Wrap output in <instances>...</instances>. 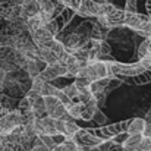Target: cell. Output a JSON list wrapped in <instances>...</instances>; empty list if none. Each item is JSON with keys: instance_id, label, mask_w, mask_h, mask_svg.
<instances>
[{"instance_id": "cell-1", "label": "cell", "mask_w": 151, "mask_h": 151, "mask_svg": "<svg viewBox=\"0 0 151 151\" xmlns=\"http://www.w3.org/2000/svg\"><path fill=\"white\" fill-rule=\"evenodd\" d=\"M131 120V119H129ZM129 120H123V122H117V123H113V125H109V126H99V128H87L84 129L87 134L96 137V138H100L101 141H109L111 138H114L116 135L122 134V132H126L128 129V125H129Z\"/></svg>"}, {"instance_id": "cell-2", "label": "cell", "mask_w": 151, "mask_h": 151, "mask_svg": "<svg viewBox=\"0 0 151 151\" xmlns=\"http://www.w3.org/2000/svg\"><path fill=\"white\" fill-rule=\"evenodd\" d=\"M78 78H85L88 79L90 82H94V81H99L103 78H107L109 73H107V66H106V62L104 60H96V62H91L88 63L87 66L81 68L76 73Z\"/></svg>"}, {"instance_id": "cell-3", "label": "cell", "mask_w": 151, "mask_h": 151, "mask_svg": "<svg viewBox=\"0 0 151 151\" xmlns=\"http://www.w3.org/2000/svg\"><path fill=\"white\" fill-rule=\"evenodd\" d=\"M76 13L82 18H97L104 13V1L96 0H81Z\"/></svg>"}, {"instance_id": "cell-4", "label": "cell", "mask_w": 151, "mask_h": 151, "mask_svg": "<svg viewBox=\"0 0 151 151\" xmlns=\"http://www.w3.org/2000/svg\"><path fill=\"white\" fill-rule=\"evenodd\" d=\"M19 125H21V113L18 111V109L7 111L4 116L0 117V135L1 137L9 135Z\"/></svg>"}, {"instance_id": "cell-5", "label": "cell", "mask_w": 151, "mask_h": 151, "mask_svg": "<svg viewBox=\"0 0 151 151\" xmlns=\"http://www.w3.org/2000/svg\"><path fill=\"white\" fill-rule=\"evenodd\" d=\"M40 78L46 82H51L53 79H57V78H63L68 75L66 72V66L62 63V62H54L50 65H46V68L38 73Z\"/></svg>"}, {"instance_id": "cell-6", "label": "cell", "mask_w": 151, "mask_h": 151, "mask_svg": "<svg viewBox=\"0 0 151 151\" xmlns=\"http://www.w3.org/2000/svg\"><path fill=\"white\" fill-rule=\"evenodd\" d=\"M63 46H65V49L68 53H73V51H76L78 49H82V47H91V41H90V38H87V37H82V35H78L76 32H72V34H69L63 41Z\"/></svg>"}, {"instance_id": "cell-7", "label": "cell", "mask_w": 151, "mask_h": 151, "mask_svg": "<svg viewBox=\"0 0 151 151\" xmlns=\"http://www.w3.org/2000/svg\"><path fill=\"white\" fill-rule=\"evenodd\" d=\"M44 103H46L47 116L51 117V119H60L65 113H68L66 107L57 100L54 96H47V97H44Z\"/></svg>"}, {"instance_id": "cell-8", "label": "cell", "mask_w": 151, "mask_h": 151, "mask_svg": "<svg viewBox=\"0 0 151 151\" xmlns=\"http://www.w3.org/2000/svg\"><path fill=\"white\" fill-rule=\"evenodd\" d=\"M72 139H73V141H75V144H76V145H79L81 148H84V147L91 148V147L100 145L101 142H103L100 138H96V137H93V135L87 134L84 129H78V131H76V134L72 137Z\"/></svg>"}, {"instance_id": "cell-9", "label": "cell", "mask_w": 151, "mask_h": 151, "mask_svg": "<svg viewBox=\"0 0 151 151\" xmlns=\"http://www.w3.org/2000/svg\"><path fill=\"white\" fill-rule=\"evenodd\" d=\"M29 35H31V38H32V41H34L35 47L50 49L51 44H53V40H54V37L51 35L44 27H41V28L35 29V31H34L32 34H29Z\"/></svg>"}, {"instance_id": "cell-10", "label": "cell", "mask_w": 151, "mask_h": 151, "mask_svg": "<svg viewBox=\"0 0 151 151\" xmlns=\"http://www.w3.org/2000/svg\"><path fill=\"white\" fill-rule=\"evenodd\" d=\"M40 12V6L37 3V0H24L21 4V18L22 19H28L29 16H34L35 13Z\"/></svg>"}, {"instance_id": "cell-11", "label": "cell", "mask_w": 151, "mask_h": 151, "mask_svg": "<svg viewBox=\"0 0 151 151\" xmlns=\"http://www.w3.org/2000/svg\"><path fill=\"white\" fill-rule=\"evenodd\" d=\"M31 111L34 114L35 119H43L47 116V110H46V103H44V97L38 96L37 99H34L31 103Z\"/></svg>"}, {"instance_id": "cell-12", "label": "cell", "mask_w": 151, "mask_h": 151, "mask_svg": "<svg viewBox=\"0 0 151 151\" xmlns=\"http://www.w3.org/2000/svg\"><path fill=\"white\" fill-rule=\"evenodd\" d=\"M91 41V49L97 53L99 59H101L103 56H109L110 51H111V47L110 44L106 41V40H94V38H90Z\"/></svg>"}, {"instance_id": "cell-13", "label": "cell", "mask_w": 151, "mask_h": 151, "mask_svg": "<svg viewBox=\"0 0 151 151\" xmlns=\"http://www.w3.org/2000/svg\"><path fill=\"white\" fill-rule=\"evenodd\" d=\"M65 66H66V72H68L69 76H76L78 70L81 69V65H79L78 59H76L72 53L68 54V57H66V60H65Z\"/></svg>"}, {"instance_id": "cell-14", "label": "cell", "mask_w": 151, "mask_h": 151, "mask_svg": "<svg viewBox=\"0 0 151 151\" xmlns=\"http://www.w3.org/2000/svg\"><path fill=\"white\" fill-rule=\"evenodd\" d=\"M25 27H27V31L29 34H32L35 29L44 27V22H43V18H41V13H35L34 16H29L27 21H25Z\"/></svg>"}, {"instance_id": "cell-15", "label": "cell", "mask_w": 151, "mask_h": 151, "mask_svg": "<svg viewBox=\"0 0 151 151\" xmlns=\"http://www.w3.org/2000/svg\"><path fill=\"white\" fill-rule=\"evenodd\" d=\"M144 125H145V119H142V117H134V119L129 120V125H128L126 132L129 135H132V134H142Z\"/></svg>"}, {"instance_id": "cell-16", "label": "cell", "mask_w": 151, "mask_h": 151, "mask_svg": "<svg viewBox=\"0 0 151 151\" xmlns=\"http://www.w3.org/2000/svg\"><path fill=\"white\" fill-rule=\"evenodd\" d=\"M37 57L46 63V65H50V63H54V62H59L56 59V56L53 54V51L50 49H44V47H37Z\"/></svg>"}, {"instance_id": "cell-17", "label": "cell", "mask_w": 151, "mask_h": 151, "mask_svg": "<svg viewBox=\"0 0 151 151\" xmlns=\"http://www.w3.org/2000/svg\"><path fill=\"white\" fill-rule=\"evenodd\" d=\"M142 139V134H132V135H128V138L122 142V151H128L131 148H134L139 141Z\"/></svg>"}, {"instance_id": "cell-18", "label": "cell", "mask_w": 151, "mask_h": 151, "mask_svg": "<svg viewBox=\"0 0 151 151\" xmlns=\"http://www.w3.org/2000/svg\"><path fill=\"white\" fill-rule=\"evenodd\" d=\"M93 22H94V21H84L82 24H79V25L76 27V29H75L73 32H76L78 35H82V37L90 38L91 28H93Z\"/></svg>"}, {"instance_id": "cell-19", "label": "cell", "mask_w": 151, "mask_h": 151, "mask_svg": "<svg viewBox=\"0 0 151 151\" xmlns=\"http://www.w3.org/2000/svg\"><path fill=\"white\" fill-rule=\"evenodd\" d=\"M132 82L134 84H137V85H144V84H148L151 82V70H144V72H141V73H138V75H135V76H132Z\"/></svg>"}, {"instance_id": "cell-20", "label": "cell", "mask_w": 151, "mask_h": 151, "mask_svg": "<svg viewBox=\"0 0 151 151\" xmlns=\"http://www.w3.org/2000/svg\"><path fill=\"white\" fill-rule=\"evenodd\" d=\"M69 99L72 101H75L76 99H78V94H79V90H78V87L75 85V82H72L70 85H66L65 88H60Z\"/></svg>"}, {"instance_id": "cell-21", "label": "cell", "mask_w": 151, "mask_h": 151, "mask_svg": "<svg viewBox=\"0 0 151 151\" xmlns=\"http://www.w3.org/2000/svg\"><path fill=\"white\" fill-rule=\"evenodd\" d=\"M128 151H151V138H145L142 137V139L131 150Z\"/></svg>"}, {"instance_id": "cell-22", "label": "cell", "mask_w": 151, "mask_h": 151, "mask_svg": "<svg viewBox=\"0 0 151 151\" xmlns=\"http://www.w3.org/2000/svg\"><path fill=\"white\" fill-rule=\"evenodd\" d=\"M91 120L94 122V123H97V125H104L106 122H107V117H106V114L101 111L100 107H97L96 109V111H94V114H93V117H91Z\"/></svg>"}, {"instance_id": "cell-23", "label": "cell", "mask_w": 151, "mask_h": 151, "mask_svg": "<svg viewBox=\"0 0 151 151\" xmlns=\"http://www.w3.org/2000/svg\"><path fill=\"white\" fill-rule=\"evenodd\" d=\"M40 139H41V142L49 148V150H54L56 148V142H54V139H53V135H40Z\"/></svg>"}, {"instance_id": "cell-24", "label": "cell", "mask_w": 151, "mask_h": 151, "mask_svg": "<svg viewBox=\"0 0 151 151\" xmlns=\"http://www.w3.org/2000/svg\"><path fill=\"white\" fill-rule=\"evenodd\" d=\"M28 151H50V150L41 142L40 137H35V139H34V142H32V147Z\"/></svg>"}, {"instance_id": "cell-25", "label": "cell", "mask_w": 151, "mask_h": 151, "mask_svg": "<svg viewBox=\"0 0 151 151\" xmlns=\"http://www.w3.org/2000/svg\"><path fill=\"white\" fill-rule=\"evenodd\" d=\"M137 6H138V0H126L125 10H128V12H137Z\"/></svg>"}, {"instance_id": "cell-26", "label": "cell", "mask_w": 151, "mask_h": 151, "mask_svg": "<svg viewBox=\"0 0 151 151\" xmlns=\"http://www.w3.org/2000/svg\"><path fill=\"white\" fill-rule=\"evenodd\" d=\"M142 137H145V138H151V122H147V120H145L144 131H142Z\"/></svg>"}, {"instance_id": "cell-27", "label": "cell", "mask_w": 151, "mask_h": 151, "mask_svg": "<svg viewBox=\"0 0 151 151\" xmlns=\"http://www.w3.org/2000/svg\"><path fill=\"white\" fill-rule=\"evenodd\" d=\"M145 9H147V13H148V18L151 19V0L145 1Z\"/></svg>"}, {"instance_id": "cell-28", "label": "cell", "mask_w": 151, "mask_h": 151, "mask_svg": "<svg viewBox=\"0 0 151 151\" xmlns=\"http://www.w3.org/2000/svg\"><path fill=\"white\" fill-rule=\"evenodd\" d=\"M145 120H147V122H151V109H150V110H148V111H147V116H145Z\"/></svg>"}]
</instances>
